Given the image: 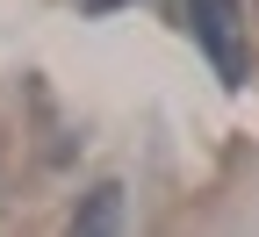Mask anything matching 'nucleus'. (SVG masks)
Segmentation results:
<instances>
[{"label": "nucleus", "mask_w": 259, "mask_h": 237, "mask_svg": "<svg viewBox=\"0 0 259 237\" xmlns=\"http://www.w3.org/2000/svg\"><path fill=\"white\" fill-rule=\"evenodd\" d=\"M194 36H202V51L216 58V72H223V86H238L245 79V36H238V8L231 0H194Z\"/></svg>", "instance_id": "1"}, {"label": "nucleus", "mask_w": 259, "mask_h": 237, "mask_svg": "<svg viewBox=\"0 0 259 237\" xmlns=\"http://www.w3.org/2000/svg\"><path fill=\"white\" fill-rule=\"evenodd\" d=\"M79 223H87V230H108V223H115V187H94V201L79 209Z\"/></svg>", "instance_id": "2"}]
</instances>
